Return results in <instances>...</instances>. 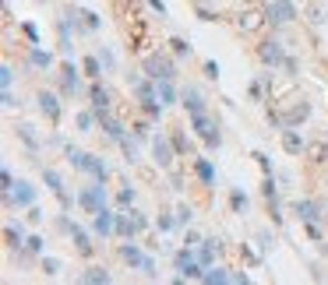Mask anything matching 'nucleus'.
I'll return each mask as SVG.
<instances>
[{
    "mask_svg": "<svg viewBox=\"0 0 328 285\" xmlns=\"http://www.w3.org/2000/svg\"><path fill=\"white\" fill-rule=\"evenodd\" d=\"M156 158H159V166H169L173 158H169V148H166V141H156Z\"/></svg>",
    "mask_w": 328,
    "mask_h": 285,
    "instance_id": "nucleus-8",
    "label": "nucleus"
},
{
    "mask_svg": "<svg viewBox=\"0 0 328 285\" xmlns=\"http://www.w3.org/2000/svg\"><path fill=\"white\" fill-rule=\"evenodd\" d=\"M85 282H110V275H106L102 268H92V271L85 275Z\"/></svg>",
    "mask_w": 328,
    "mask_h": 285,
    "instance_id": "nucleus-9",
    "label": "nucleus"
},
{
    "mask_svg": "<svg viewBox=\"0 0 328 285\" xmlns=\"http://www.w3.org/2000/svg\"><path fill=\"white\" fill-rule=\"evenodd\" d=\"M282 148H286L289 155H300V151H304V138L293 134V131H286V134H282Z\"/></svg>",
    "mask_w": 328,
    "mask_h": 285,
    "instance_id": "nucleus-2",
    "label": "nucleus"
},
{
    "mask_svg": "<svg viewBox=\"0 0 328 285\" xmlns=\"http://www.w3.org/2000/svg\"><path fill=\"white\" fill-rule=\"evenodd\" d=\"M311 21H314V25H321V21H325V18H321V7H311Z\"/></svg>",
    "mask_w": 328,
    "mask_h": 285,
    "instance_id": "nucleus-10",
    "label": "nucleus"
},
{
    "mask_svg": "<svg viewBox=\"0 0 328 285\" xmlns=\"http://www.w3.org/2000/svg\"><path fill=\"white\" fill-rule=\"evenodd\" d=\"M275 14H279L275 21H289V18H293V7H289L286 0H275Z\"/></svg>",
    "mask_w": 328,
    "mask_h": 285,
    "instance_id": "nucleus-7",
    "label": "nucleus"
},
{
    "mask_svg": "<svg viewBox=\"0 0 328 285\" xmlns=\"http://www.w3.org/2000/svg\"><path fill=\"white\" fill-rule=\"evenodd\" d=\"M39 106H43V113H46L50 120H57V116H60V106H57V99H53V95H39Z\"/></svg>",
    "mask_w": 328,
    "mask_h": 285,
    "instance_id": "nucleus-3",
    "label": "nucleus"
},
{
    "mask_svg": "<svg viewBox=\"0 0 328 285\" xmlns=\"http://www.w3.org/2000/svg\"><path fill=\"white\" fill-rule=\"evenodd\" d=\"M307 155H311L314 162H328V144L325 141H314L311 148H307Z\"/></svg>",
    "mask_w": 328,
    "mask_h": 285,
    "instance_id": "nucleus-6",
    "label": "nucleus"
},
{
    "mask_svg": "<svg viewBox=\"0 0 328 285\" xmlns=\"http://www.w3.org/2000/svg\"><path fill=\"white\" fill-rule=\"evenodd\" d=\"M237 28L240 32H261L265 28V14L254 11V7H247V11H240V18H237Z\"/></svg>",
    "mask_w": 328,
    "mask_h": 285,
    "instance_id": "nucleus-1",
    "label": "nucleus"
},
{
    "mask_svg": "<svg viewBox=\"0 0 328 285\" xmlns=\"http://www.w3.org/2000/svg\"><path fill=\"white\" fill-rule=\"evenodd\" d=\"M92 106H95V113H106L110 109V95L102 88H92Z\"/></svg>",
    "mask_w": 328,
    "mask_h": 285,
    "instance_id": "nucleus-4",
    "label": "nucleus"
},
{
    "mask_svg": "<svg viewBox=\"0 0 328 285\" xmlns=\"http://www.w3.org/2000/svg\"><path fill=\"white\" fill-rule=\"evenodd\" d=\"M261 57H265L268 64H279V60H282V53H279V43H265V46H261Z\"/></svg>",
    "mask_w": 328,
    "mask_h": 285,
    "instance_id": "nucleus-5",
    "label": "nucleus"
},
{
    "mask_svg": "<svg viewBox=\"0 0 328 285\" xmlns=\"http://www.w3.org/2000/svg\"><path fill=\"white\" fill-rule=\"evenodd\" d=\"M240 4H254V0H240Z\"/></svg>",
    "mask_w": 328,
    "mask_h": 285,
    "instance_id": "nucleus-11",
    "label": "nucleus"
}]
</instances>
